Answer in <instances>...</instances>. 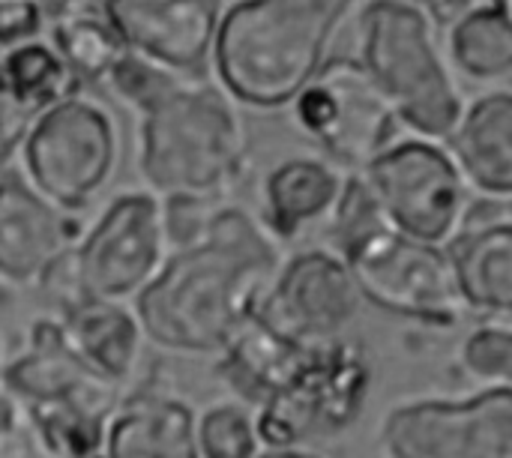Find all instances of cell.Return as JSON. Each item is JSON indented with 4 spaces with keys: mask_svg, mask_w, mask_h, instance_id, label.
<instances>
[{
    "mask_svg": "<svg viewBox=\"0 0 512 458\" xmlns=\"http://www.w3.org/2000/svg\"><path fill=\"white\" fill-rule=\"evenodd\" d=\"M282 261V243L258 216L219 204L207 234L174 249L135 297L147 342L174 354H219L258 312Z\"/></svg>",
    "mask_w": 512,
    "mask_h": 458,
    "instance_id": "cell-1",
    "label": "cell"
},
{
    "mask_svg": "<svg viewBox=\"0 0 512 458\" xmlns=\"http://www.w3.org/2000/svg\"><path fill=\"white\" fill-rule=\"evenodd\" d=\"M357 0H231L222 9L213 72L237 105L288 108L330 60Z\"/></svg>",
    "mask_w": 512,
    "mask_h": 458,
    "instance_id": "cell-2",
    "label": "cell"
},
{
    "mask_svg": "<svg viewBox=\"0 0 512 458\" xmlns=\"http://www.w3.org/2000/svg\"><path fill=\"white\" fill-rule=\"evenodd\" d=\"M249 165V135L231 93L180 75L138 114V174L162 195L225 198Z\"/></svg>",
    "mask_w": 512,
    "mask_h": 458,
    "instance_id": "cell-3",
    "label": "cell"
},
{
    "mask_svg": "<svg viewBox=\"0 0 512 458\" xmlns=\"http://www.w3.org/2000/svg\"><path fill=\"white\" fill-rule=\"evenodd\" d=\"M327 228L366 303L396 318L444 330L456 327L468 312L447 246L393 228L360 174H351Z\"/></svg>",
    "mask_w": 512,
    "mask_h": 458,
    "instance_id": "cell-4",
    "label": "cell"
},
{
    "mask_svg": "<svg viewBox=\"0 0 512 458\" xmlns=\"http://www.w3.org/2000/svg\"><path fill=\"white\" fill-rule=\"evenodd\" d=\"M363 69L414 135L450 141L468 108L441 27L420 0H366L357 12Z\"/></svg>",
    "mask_w": 512,
    "mask_h": 458,
    "instance_id": "cell-5",
    "label": "cell"
},
{
    "mask_svg": "<svg viewBox=\"0 0 512 458\" xmlns=\"http://www.w3.org/2000/svg\"><path fill=\"white\" fill-rule=\"evenodd\" d=\"M18 159L39 195L66 213H84L117 171L114 114L81 90L69 93L36 114Z\"/></svg>",
    "mask_w": 512,
    "mask_h": 458,
    "instance_id": "cell-6",
    "label": "cell"
},
{
    "mask_svg": "<svg viewBox=\"0 0 512 458\" xmlns=\"http://www.w3.org/2000/svg\"><path fill=\"white\" fill-rule=\"evenodd\" d=\"M357 174L387 222L417 240L450 246L471 216L474 189L447 141L399 135Z\"/></svg>",
    "mask_w": 512,
    "mask_h": 458,
    "instance_id": "cell-7",
    "label": "cell"
},
{
    "mask_svg": "<svg viewBox=\"0 0 512 458\" xmlns=\"http://www.w3.org/2000/svg\"><path fill=\"white\" fill-rule=\"evenodd\" d=\"M372 387V366L357 342H330L309 354L300 372L258 408L267 450H300L354 426Z\"/></svg>",
    "mask_w": 512,
    "mask_h": 458,
    "instance_id": "cell-8",
    "label": "cell"
},
{
    "mask_svg": "<svg viewBox=\"0 0 512 458\" xmlns=\"http://www.w3.org/2000/svg\"><path fill=\"white\" fill-rule=\"evenodd\" d=\"M294 123L327 159L363 171L402 135V120L357 57H330L318 78L291 102Z\"/></svg>",
    "mask_w": 512,
    "mask_h": 458,
    "instance_id": "cell-9",
    "label": "cell"
},
{
    "mask_svg": "<svg viewBox=\"0 0 512 458\" xmlns=\"http://www.w3.org/2000/svg\"><path fill=\"white\" fill-rule=\"evenodd\" d=\"M75 252L90 297L135 303L171 255L162 198L150 189L117 195L87 225Z\"/></svg>",
    "mask_w": 512,
    "mask_h": 458,
    "instance_id": "cell-10",
    "label": "cell"
},
{
    "mask_svg": "<svg viewBox=\"0 0 512 458\" xmlns=\"http://www.w3.org/2000/svg\"><path fill=\"white\" fill-rule=\"evenodd\" d=\"M381 441L387 458H512V387L402 405L387 414Z\"/></svg>",
    "mask_w": 512,
    "mask_h": 458,
    "instance_id": "cell-11",
    "label": "cell"
},
{
    "mask_svg": "<svg viewBox=\"0 0 512 458\" xmlns=\"http://www.w3.org/2000/svg\"><path fill=\"white\" fill-rule=\"evenodd\" d=\"M363 294L336 249H306L285 258L273 276L258 315L306 348L345 339L360 315Z\"/></svg>",
    "mask_w": 512,
    "mask_h": 458,
    "instance_id": "cell-12",
    "label": "cell"
},
{
    "mask_svg": "<svg viewBox=\"0 0 512 458\" xmlns=\"http://www.w3.org/2000/svg\"><path fill=\"white\" fill-rule=\"evenodd\" d=\"M222 0H102L99 12L126 51L177 75H198L213 63Z\"/></svg>",
    "mask_w": 512,
    "mask_h": 458,
    "instance_id": "cell-13",
    "label": "cell"
},
{
    "mask_svg": "<svg viewBox=\"0 0 512 458\" xmlns=\"http://www.w3.org/2000/svg\"><path fill=\"white\" fill-rule=\"evenodd\" d=\"M3 381L15 402H69L99 414H114L123 387L93 372L66 342L60 318H36L24 348L3 366Z\"/></svg>",
    "mask_w": 512,
    "mask_h": 458,
    "instance_id": "cell-14",
    "label": "cell"
},
{
    "mask_svg": "<svg viewBox=\"0 0 512 458\" xmlns=\"http://www.w3.org/2000/svg\"><path fill=\"white\" fill-rule=\"evenodd\" d=\"M84 231L81 213L54 207L27 177L0 174V282L36 288L45 267L78 246Z\"/></svg>",
    "mask_w": 512,
    "mask_h": 458,
    "instance_id": "cell-15",
    "label": "cell"
},
{
    "mask_svg": "<svg viewBox=\"0 0 512 458\" xmlns=\"http://www.w3.org/2000/svg\"><path fill=\"white\" fill-rule=\"evenodd\" d=\"M354 171L327 156L282 159L261 189V222L279 243H294L315 228H327Z\"/></svg>",
    "mask_w": 512,
    "mask_h": 458,
    "instance_id": "cell-16",
    "label": "cell"
},
{
    "mask_svg": "<svg viewBox=\"0 0 512 458\" xmlns=\"http://www.w3.org/2000/svg\"><path fill=\"white\" fill-rule=\"evenodd\" d=\"M105 458H201L198 414L165 390H132L117 402Z\"/></svg>",
    "mask_w": 512,
    "mask_h": 458,
    "instance_id": "cell-17",
    "label": "cell"
},
{
    "mask_svg": "<svg viewBox=\"0 0 512 458\" xmlns=\"http://www.w3.org/2000/svg\"><path fill=\"white\" fill-rule=\"evenodd\" d=\"M57 318L66 342L93 372L117 387H126L135 378L147 333L132 303L84 297Z\"/></svg>",
    "mask_w": 512,
    "mask_h": 458,
    "instance_id": "cell-18",
    "label": "cell"
},
{
    "mask_svg": "<svg viewBox=\"0 0 512 458\" xmlns=\"http://www.w3.org/2000/svg\"><path fill=\"white\" fill-rule=\"evenodd\" d=\"M447 252L465 309L512 321V216H468Z\"/></svg>",
    "mask_w": 512,
    "mask_h": 458,
    "instance_id": "cell-19",
    "label": "cell"
},
{
    "mask_svg": "<svg viewBox=\"0 0 512 458\" xmlns=\"http://www.w3.org/2000/svg\"><path fill=\"white\" fill-rule=\"evenodd\" d=\"M468 186L492 204L512 201V90H489L468 102L447 141Z\"/></svg>",
    "mask_w": 512,
    "mask_h": 458,
    "instance_id": "cell-20",
    "label": "cell"
},
{
    "mask_svg": "<svg viewBox=\"0 0 512 458\" xmlns=\"http://www.w3.org/2000/svg\"><path fill=\"white\" fill-rule=\"evenodd\" d=\"M312 351L255 312L219 351V375L246 405L261 408L300 372Z\"/></svg>",
    "mask_w": 512,
    "mask_h": 458,
    "instance_id": "cell-21",
    "label": "cell"
},
{
    "mask_svg": "<svg viewBox=\"0 0 512 458\" xmlns=\"http://www.w3.org/2000/svg\"><path fill=\"white\" fill-rule=\"evenodd\" d=\"M447 54L468 81L512 78V0H480L447 33Z\"/></svg>",
    "mask_w": 512,
    "mask_h": 458,
    "instance_id": "cell-22",
    "label": "cell"
},
{
    "mask_svg": "<svg viewBox=\"0 0 512 458\" xmlns=\"http://www.w3.org/2000/svg\"><path fill=\"white\" fill-rule=\"evenodd\" d=\"M78 84L81 81L48 36L0 54V90L36 114L66 99L69 93H78Z\"/></svg>",
    "mask_w": 512,
    "mask_h": 458,
    "instance_id": "cell-23",
    "label": "cell"
},
{
    "mask_svg": "<svg viewBox=\"0 0 512 458\" xmlns=\"http://www.w3.org/2000/svg\"><path fill=\"white\" fill-rule=\"evenodd\" d=\"M51 45L69 63L78 81H108L111 69L126 54L123 39L102 12H81L78 6L54 15L48 30Z\"/></svg>",
    "mask_w": 512,
    "mask_h": 458,
    "instance_id": "cell-24",
    "label": "cell"
},
{
    "mask_svg": "<svg viewBox=\"0 0 512 458\" xmlns=\"http://www.w3.org/2000/svg\"><path fill=\"white\" fill-rule=\"evenodd\" d=\"M261 447L258 423L243 405H213L198 417L201 458H258Z\"/></svg>",
    "mask_w": 512,
    "mask_h": 458,
    "instance_id": "cell-25",
    "label": "cell"
},
{
    "mask_svg": "<svg viewBox=\"0 0 512 458\" xmlns=\"http://www.w3.org/2000/svg\"><path fill=\"white\" fill-rule=\"evenodd\" d=\"M177 78H180L177 72H171V69H165V66H159V63H153V60H147V57H141V54L126 51V54L120 57V63L111 69V75H108L105 84H111V90L117 93L120 102H126L129 108H135V111L141 114V111H144L150 102H156Z\"/></svg>",
    "mask_w": 512,
    "mask_h": 458,
    "instance_id": "cell-26",
    "label": "cell"
},
{
    "mask_svg": "<svg viewBox=\"0 0 512 458\" xmlns=\"http://www.w3.org/2000/svg\"><path fill=\"white\" fill-rule=\"evenodd\" d=\"M462 363L483 381L512 387V327H480L465 339Z\"/></svg>",
    "mask_w": 512,
    "mask_h": 458,
    "instance_id": "cell-27",
    "label": "cell"
},
{
    "mask_svg": "<svg viewBox=\"0 0 512 458\" xmlns=\"http://www.w3.org/2000/svg\"><path fill=\"white\" fill-rule=\"evenodd\" d=\"M219 204V198L204 195H162V219L171 252L198 243L207 234Z\"/></svg>",
    "mask_w": 512,
    "mask_h": 458,
    "instance_id": "cell-28",
    "label": "cell"
},
{
    "mask_svg": "<svg viewBox=\"0 0 512 458\" xmlns=\"http://www.w3.org/2000/svg\"><path fill=\"white\" fill-rule=\"evenodd\" d=\"M51 9L42 0H0V54L33 39H45L51 30Z\"/></svg>",
    "mask_w": 512,
    "mask_h": 458,
    "instance_id": "cell-29",
    "label": "cell"
},
{
    "mask_svg": "<svg viewBox=\"0 0 512 458\" xmlns=\"http://www.w3.org/2000/svg\"><path fill=\"white\" fill-rule=\"evenodd\" d=\"M36 288L45 294V300L51 303L54 315H60L63 309H69L72 303L90 297L84 291V279H81V267H78V252L75 246H69L66 252H60L48 267L45 273L39 276Z\"/></svg>",
    "mask_w": 512,
    "mask_h": 458,
    "instance_id": "cell-30",
    "label": "cell"
},
{
    "mask_svg": "<svg viewBox=\"0 0 512 458\" xmlns=\"http://www.w3.org/2000/svg\"><path fill=\"white\" fill-rule=\"evenodd\" d=\"M33 120H36V111H30L27 105H21L18 99L0 90V174H6L12 159L21 156V147Z\"/></svg>",
    "mask_w": 512,
    "mask_h": 458,
    "instance_id": "cell-31",
    "label": "cell"
},
{
    "mask_svg": "<svg viewBox=\"0 0 512 458\" xmlns=\"http://www.w3.org/2000/svg\"><path fill=\"white\" fill-rule=\"evenodd\" d=\"M423 9L432 15V21L441 27V33H447L462 15H468L480 0H420Z\"/></svg>",
    "mask_w": 512,
    "mask_h": 458,
    "instance_id": "cell-32",
    "label": "cell"
},
{
    "mask_svg": "<svg viewBox=\"0 0 512 458\" xmlns=\"http://www.w3.org/2000/svg\"><path fill=\"white\" fill-rule=\"evenodd\" d=\"M18 426V402L15 396L9 393L6 381H3V372H0V450L6 447V441L12 438Z\"/></svg>",
    "mask_w": 512,
    "mask_h": 458,
    "instance_id": "cell-33",
    "label": "cell"
},
{
    "mask_svg": "<svg viewBox=\"0 0 512 458\" xmlns=\"http://www.w3.org/2000/svg\"><path fill=\"white\" fill-rule=\"evenodd\" d=\"M258 458H321V456L306 453V450H267V453H261Z\"/></svg>",
    "mask_w": 512,
    "mask_h": 458,
    "instance_id": "cell-34",
    "label": "cell"
},
{
    "mask_svg": "<svg viewBox=\"0 0 512 458\" xmlns=\"http://www.w3.org/2000/svg\"><path fill=\"white\" fill-rule=\"evenodd\" d=\"M48 9H51V15H60V12H69V9H75L81 0H42Z\"/></svg>",
    "mask_w": 512,
    "mask_h": 458,
    "instance_id": "cell-35",
    "label": "cell"
},
{
    "mask_svg": "<svg viewBox=\"0 0 512 458\" xmlns=\"http://www.w3.org/2000/svg\"><path fill=\"white\" fill-rule=\"evenodd\" d=\"M12 360V354H9V348H6V339H3V333H0V372H3V366Z\"/></svg>",
    "mask_w": 512,
    "mask_h": 458,
    "instance_id": "cell-36",
    "label": "cell"
}]
</instances>
